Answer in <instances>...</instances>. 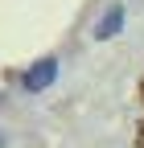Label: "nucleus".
<instances>
[{"instance_id":"f03ea898","label":"nucleus","mask_w":144,"mask_h":148,"mask_svg":"<svg viewBox=\"0 0 144 148\" xmlns=\"http://www.w3.org/2000/svg\"><path fill=\"white\" fill-rule=\"evenodd\" d=\"M119 29H123V4H107V12L95 21V37L99 41H111Z\"/></svg>"},{"instance_id":"f257e3e1","label":"nucleus","mask_w":144,"mask_h":148,"mask_svg":"<svg viewBox=\"0 0 144 148\" xmlns=\"http://www.w3.org/2000/svg\"><path fill=\"white\" fill-rule=\"evenodd\" d=\"M53 78H58V62H53V58H41V62H33V66L21 74V86L37 95V90H45Z\"/></svg>"}]
</instances>
